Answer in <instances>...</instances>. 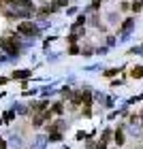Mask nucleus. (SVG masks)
Returning a JSON list of instances; mask_svg holds the SVG:
<instances>
[{"label": "nucleus", "mask_w": 143, "mask_h": 149, "mask_svg": "<svg viewBox=\"0 0 143 149\" xmlns=\"http://www.w3.org/2000/svg\"><path fill=\"white\" fill-rule=\"evenodd\" d=\"M17 32L19 34H36V26L32 22H22L17 26Z\"/></svg>", "instance_id": "1"}, {"label": "nucleus", "mask_w": 143, "mask_h": 149, "mask_svg": "<svg viewBox=\"0 0 143 149\" xmlns=\"http://www.w3.org/2000/svg\"><path fill=\"white\" fill-rule=\"evenodd\" d=\"M0 45H2V47H4V49L9 51V53H17V45H13L9 38H2V40H0Z\"/></svg>", "instance_id": "2"}, {"label": "nucleus", "mask_w": 143, "mask_h": 149, "mask_svg": "<svg viewBox=\"0 0 143 149\" xmlns=\"http://www.w3.org/2000/svg\"><path fill=\"white\" fill-rule=\"evenodd\" d=\"M115 143H118V145H122V143H124V134H122V130H118V132H115Z\"/></svg>", "instance_id": "5"}, {"label": "nucleus", "mask_w": 143, "mask_h": 149, "mask_svg": "<svg viewBox=\"0 0 143 149\" xmlns=\"http://www.w3.org/2000/svg\"><path fill=\"white\" fill-rule=\"evenodd\" d=\"M130 74H132L135 79H139V77H143V66H137V68H132V70H130Z\"/></svg>", "instance_id": "4"}, {"label": "nucleus", "mask_w": 143, "mask_h": 149, "mask_svg": "<svg viewBox=\"0 0 143 149\" xmlns=\"http://www.w3.org/2000/svg\"><path fill=\"white\" fill-rule=\"evenodd\" d=\"M53 113H62V104H56V107H53Z\"/></svg>", "instance_id": "7"}, {"label": "nucleus", "mask_w": 143, "mask_h": 149, "mask_svg": "<svg viewBox=\"0 0 143 149\" xmlns=\"http://www.w3.org/2000/svg\"><path fill=\"white\" fill-rule=\"evenodd\" d=\"M30 77V70H15L13 72V79H26Z\"/></svg>", "instance_id": "3"}, {"label": "nucleus", "mask_w": 143, "mask_h": 149, "mask_svg": "<svg viewBox=\"0 0 143 149\" xmlns=\"http://www.w3.org/2000/svg\"><path fill=\"white\" fill-rule=\"evenodd\" d=\"M53 4H56V6H64L66 0H53Z\"/></svg>", "instance_id": "6"}]
</instances>
